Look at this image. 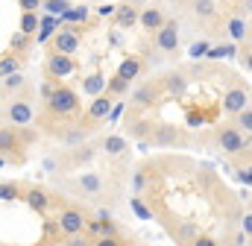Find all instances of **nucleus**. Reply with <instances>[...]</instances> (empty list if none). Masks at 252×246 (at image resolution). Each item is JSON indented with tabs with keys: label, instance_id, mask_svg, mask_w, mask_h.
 Instances as JSON below:
<instances>
[{
	"label": "nucleus",
	"instance_id": "5",
	"mask_svg": "<svg viewBox=\"0 0 252 246\" xmlns=\"http://www.w3.org/2000/svg\"><path fill=\"white\" fill-rule=\"evenodd\" d=\"M167 91H164V79L161 76H156V79H147V82H141L135 91H132V97H129V112H138V115H147L150 109H156L158 103H161V97H164Z\"/></svg>",
	"mask_w": 252,
	"mask_h": 246
},
{
	"label": "nucleus",
	"instance_id": "19",
	"mask_svg": "<svg viewBox=\"0 0 252 246\" xmlns=\"http://www.w3.org/2000/svg\"><path fill=\"white\" fill-rule=\"evenodd\" d=\"M161 79H164V91L173 94V97H182V94L188 91V85H190L188 67H173V70L161 73Z\"/></svg>",
	"mask_w": 252,
	"mask_h": 246
},
{
	"label": "nucleus",
	"instance_id": "28",
	"mask_svg": "<svg viewBox=\"0 0 252 246\" xmlns=\"http://www.w3.org/2000/svg\"><path fill=\"white\" fill-rule=\"evenodd\" d=\"M18 70H21V56H18V53H12V50H6V53L0 56V76L18 73Z\"/></svg>",
	"mask_w": 252,
	"mask_h": 246
},
{
	"label": "nucleus",
	"instance_id": "4",
	"mask_svg": "<svg viewBox=\"0 0 252 246\" xmlns=\"http://www.w3.org/2000/svg\"><path fill=\"white\" fill-rule=\"evenodd\" d=\"M147 144H153L158 150H185L193 144V135L182 126H173V123H153Z\"/></svg>",
	"mask_w": 252,
	"mask_h": 246
},
{
	"label": "nucleus",
	"instance_id": "18",
	"mask_svg": "<svg viewBox=\"0 0 252 246\" xmlns=\"http://www.w3.org/2000/svg\"><path fill=\"white\" fill-rule=\"evenodd\" d=\"M226 35H229L235 44H247V41L252 38L250 18H247V15H238V12H232V15L226 18Z\"/></svg>",
	"mask_w": 252,
	"mask_h": 246
},
{
	"label": "nucleus",
	"instance_id": "13",
	"mask_svg": "<svg viewBox=\"0 0 252 246\" xmlns=\"http://www.w3.org/2000/svg\"><path fill=\"white\" fill-rule=\"evenodd\" d=\"M24 199H27V205L32 208V211H38V214H50V208H56L62 199L59 196H53L47 187H41V184H27V190H24Z\"/></svg>",
	"mask_w": 252,
	"mask_h": 246
},
{
	"label": "nucleus",
	"instance_id": "3",
	"mask_svg": "<svg viewBox=\"0 0 252 246\" xmlns=\"http://www.w3.org/2000/svg\"><path fill=\"white\" fill-rule=\"evenodd\" d=\"M223 112L229 115V118H235L238 112H244L247 106L252 103V94H250V85L238 76V73H232V70H223Z\"/></svg>",
	"mask_w": 252,
	"mask_h": 246
},
{
	"label": "nucleus",
	"instance_id": "9",
	"mask_svg": "<svg viewBox=\"0 0 252 246\" xmlns=\"http://www.w3.org/2000/svg\"><path fill=\"white\" fill-rule=\"evenodd\" d=\"M35 94L32 97H9L3 100V123H12V126H30L35 121V106H32Z\"/></svg>",
	"mask_w": 252,
	"mask_h": 246
},
{
	"label": "nucleus",
	"instance_id": "12",
	"mask_svg": "<svg viewBox=\"0 0 252 246\" xmlns=\"http://www.w3.org/2000/svg\"><path fill=\"white\" fill-rule=\"evenodd\" d=\"M179 44H182V24L176 18H167V24L153 32V47L164 56H173L179 50Z\"/></svg>",
	"mask_w": 252,
	"mask_h": 246
},
{
	"label": "nucleus",
	"instance_id": "36",
	"mask_svg": "<svg viewBox=\"0 0 252 246\" xmlns=\"http://www.w3.org/2000/svg\"><path fill=\"white\" fill-rule=\"evenodd\" d=\"M238 176H241L244 182H250V184H252V164H250V167H244V170H238Z\"/></svg>",
	"mask_w": 252,
	"mask_h": 246
},
{
	"label": "nucleus",
	"instance_id": "7",
	"mask_svg": "<svg viewBox=\"0 0 252 246\" xmlns=\"http://www.w3.org/2000/svg\"><path fill=\"white\" fill-rule=\"evenodd\" d=\"M56 223H59V229H62V238H76V235H82L85 232V226H88V214L79 208V205H70V202H59L56 205Z\"/></svg>",
	"mask_w": 252,
	"mask_h": 246
},
{
	"label": "nucleus",
	"instance_id": "21",
	"mask_svg": "<svg viewBox=\"0 0 252 246\" xmlns=\"http://www.w3.org/2000/svg\"><path fill=\"white\" fill-rule=\"evenodd\" d=\"M106 88H109V79H106V73H103L100 67L82 76V94H88V97H97V94H103Z\"/></svg>",
	"mask_w": 252,
	"mask_h": 246
},
{
	"label": "nucleus",
	"instance_id": "14",
	"mask_svg": "<svg viewBox=\"0 0 252 246\" xmlns=\"http://www.w3.org/2000/svg\"><path fill=\"white\" fill-rule=\"evenodd\" d=\"M47 53H67L73 56L79 50V30L76 27H64V30H56V35L44 44Z\"/></svg>",
	"mask_w": 252,
	"mask_h": 246
},
{
	"label": "nucleus",
	"instance_id": "35",
	"mask_svg": "<svg viewBox=\"0 0 252 246\" xmlns=\"http://www.w3.org/2000/svg\"><path fill=\"white\" fill-rule=\"evenodd\" d=\"M241 229L247 232V238H250V241H252V211H247V214L241 217Z\"/></svg>",
	"mask_w": 252,
	"mask_h": 246
},
{
	"label": "nucleus",
	"instance_id": "23",
	"mask_svg": "<svg viewBox=\"0 0 252 246\" xmlns=\"http://www.w3.org/2000/svg\"><path fill=\"white\" fill-rule=\"evenodd\" d=\"M141 70H144V59H141V56H129V59H124L118 64V73L126 76V79H135Z\"/></svg>",
	"mask_w": 252,
	"mask_h": 246
},
{
	"label": "nucleus",
	"instance_id": "11",
	"mask_svg": "<svg viewBox=\"0 0 252 246\" xmlns=\"http://www.w3.org/2000/svg\"><path fill=\"white\" fill-rule=\"evenodd\" d=\"M24 150H27V144H24V138H21V129L12 126V123H3V126H0V155H3V164H9V158H12L15 164H21V161L27 158Z\"/></svg>",
	"mask_w": 252,
	"mask_h": 246
},
{
	"label": "nucleus",
	"instance_id": "15",
	"mask_svg": "<svg viewBox=\"0 0 252 246\" xmlns=\"http://www.w3.org/2000/svg\"><path fill=\"white\" fill-rule=\"evenodd\" d=\"M0 94H3V100H9V97H32L35 88H32V82L18 70V73L3 76V82H0Z\"/></svg>",
	"mask_w": 252,
	"mask_h": 246
},
{
	"label": "nucleus",
	"instance_id": "32",
	"mask_svg": "<svg viewBox=\"0 0 252 246\" xmlns=\"http://www.w3.org/2000/svg\"><path fill=\"white\" fill-rule=\"evenodd\" d=\"M232 12L252 18V0H232Z\"/></svg>",
	"mask_w": 252,
	"mask_h": 246
},
{
	"label": "nucleus",
	"instance_id": "8",
	"mask_svg": "<svg viewBox=\"0 0 252 246\" xmlns=\"http://www.w3.org/2000/svg\"><path fill=\"white\" fill-rule=\"evenodd\" d=\"M196 30H214L220 24V3L217 0H188L182 6Z\"/></svg>",
	"mask_w": 252,
	"mask_h": 246
},
{
	"label": "nucleus",
	"instance_id": "30",
	"mask_svg": "<svg viewBox=\"0 0 252 246\" xmlns=\"http://www.w3.org/2000/svg\"><path fill=\"white\" fill-rule=\"evenodd\" d=\"M232 123H235V126H241L244 132H250V135H252V103L244 109V112H238V115L232 118Z\"/></svg>",
	"mask_w": 252,
	"mask_h": 246
},
{
	"label": "nucleus",
	"instance_id": "26",
	"mask_svg": "<svg viewBox=\"0 0 252 246\" xmlns=\"http://www.w3.org/2000/svg\"><path fill=\"white\" fill-rule=\"evenodd\" d=\"M32 41H35V35H27V32H18V35H12V41H9V50L12 53H18L21 59H24V53L32 47Z\"/></svg>",
	"mask_w": 252,
	"mask_h": 246
},
{
	"label": "nucleus",
	"instance_id": "17",
	"mask_svg": "<svg viewBox=\"0 0 252 246\" xmlns=\"http://www.w3.org/2000/svg\"><path fill=\"white\" fill-rule=\"evenodd\" d=\"M167 24V12H164V6L161 3H150V6H144L141 9V21H138V27L144 30V32H156V30H161Z\"/></svg>",
	"mask_w": 252,
	"mask_h": 246
},
{
	"label": "nucleus",
	"instance_id": "31",
	"mask_svg": "<svg viewBox=\"0 0 252 246\" xmlns=\"http://www.w3.org/2000/svg\"><path fill=\"white\" fill-rule=\"evenodd\" d=\"M41 9H47L50 15H64L70 6H67V0H44V6Z\"/></svg>",
	"mask_w": 252,
	"mask_h": 246
},
{
	"label": "nucleus",
	"instance_id": "25",
	"mask_svg": "<svg viewBox=\"0 0 252 246\" xmlns=\"http://www.w3.org/2000/svg\"><path fill=\"white\" fill-rule=\"evenodd\" d=\"M38 27H41V18H38V12H21V32H27V35H38Z\"/></svg>",
	"mask_w": 252,
	"mask_h": 246
},
{
	"label": "nucleus",
	"instance_id": "16",
	"mask_svg": "<svg viewBox=\"0 0 252 246\" xmlns=\"http://www.w3.org/2000/svg\"><path fill=\"white\" fill-rule=\"evenodd\" d=\"M73 70H76L73 56H67V53H47L44 76H50V79H64V76H70Z\"/></svg>",
	"mask_w": 252,
	"mask_h": 246
},
{
	"label": "nucleus",
	"instance_id": "22",
	"mask_svg": "<svg viewBox=\"0 0 252 246\" xmlns=\"http://www.w3.org/2000/svg\"><path fill=\"white\" fill-rule=\"evenodd\" d=\"M100 150H103L109 158L121 161V158H126V150H129V144H126L124 135H106V138L100 141Z\"/></svg>",
	"mask_w": 252,
	"mask_h": 246
},
{
	"label": "nucleus",
	"instance_id": "33",
	"mask_svg": "<svg viewBox=\"0 0 252 246\" xmlns=\"http://www.w3.org/2000/svg\"><path fill=\"white\" fill-rule=\"evenodd\" d=\"M238 59H241V64L252 73V44H244V50L238 53Z\"/></svg>",
	"mask_w": 252,
	"mask_h": 246
},
{
	"label": "nucleus",
	"instance_id": "6",
	"mask_svg": "<svg viewBox=\"0 0 252 246\" xmlns=\"http://www.w3.org/2000/svg\"><path fill=\"white\" fill-rule=\"evenodd\" d=\"M44 109L53 112L56 118H76L79 109H82V103H79V91L70 88V85H64V82H56L53 94L44 100Z\"/></svg>",
	"mask_w": 252,
	"mask_h": 246
},
{
	"label": "nucleus",
	"instance_id": "34",
	"mask_svg": "<svg viewBox=\"0 0 252 246\" xmlns=\"http://www.w3.org/2000/svg\"><path fill=\"white\" fill-rule=\"evenodd\" d=\"M18 6H21V12H38L41 6H44V0H18Z\"/></svg>",
	"mask_w": 252,
	"mask_h": 246
},
{
	"label": "nucleus",
	"instance_id": "20",
	"mask_svg": "<svg viewBox=\"0 0 252 246\" xmlns=\"http://www.w3.org/2000/svg\"><path fill=\"white\" fill-rule=\"evenodd\" d=\"M138 21H141V3H121V6H118L115 24H118L121 30H132Z\"/></svg>",
	"mask_w": 252,
	"mask_h": 246
},
{
	"label": "nucleus",
	"instance_id": "27",
	"mask_svg": "<svg viewBox=\"0 0 252 246\" xmlns=\"http://www.w3.org/2000/svg\"><path fill=\"white\" fill-rule=\"evenodd\" d=\"M24 190H27V184H21V182H3L0 184V199H3V202L24 199Z\"/></svg>",
	"mask_w": 252,
	"mask_h": 246
},
{
	"label": "nucleus",
	"instance_id": "29",
	"mask_svg": "<svg viewBox=\"0 0 252 246\" xmlns=\"http://www.w3.org/2000/svg\"><path fill=\"white\" fill-rule=\"evenodd\" d=\"M88 15H91L88 6H76V9H67L62 18H64L67 27H73V24H88Z\"/></svg>",
	"mask_w": 252,
	"mask_h": 246
},
{
	"label": "nucleus",
	"instance_id": "1",
	"mask_svg": "<svg viewBox=\"0 0 252 246\" xmlns=\"http://www.w3.org/2000/svg\"><path fill=\"white\" fill-rule=\"evenodd\" d=\"M64 190H70L79 199L94 202V205H115L121 199L118 182L109 179V176H103L100 170H82V173H76L73 179L64 182Z\"/></svg>",
	"mask_w": 252,
	"mask_h": 246
},
{
	"label": "nucleus",
	"instance_id": "24",
	"mask_svg": "<svg viewBox=\"0 0 252 246\" xmlns=\"http://www.w3.org/2000/svg\"><path fill=\"white\" fill-rule=\"evenodd\" d=\"M129 85H132V79H126V76H121V73L115 70V76L109 79V88H106V91H109V94H115L118 100H124L126 94H129Z\"/></svg>",
	"mask_w": 252,
	"mask_h": 246
},
{
	"label": "nucleus",
	"instance_id": "10",
	"mask_svg": "<svg viewBox=\"0 0 252 246\" xmlns=\"http://www.w3.org/2000/svg\"><path fill=\"white\" fill-rule=\"evenodd\" d=\"M115 103H118V97H115V94H109V91H103V94L91 97V103H88L85 115L79 118V121H82V126H88V129L94 132L100 123H106L109 118H112V109H115Z\"/></svg>",
	"mask_w": 252,
	"mask_h": 246
},
{
	"label": "nucleus",
	"instance_id": "2",
	"mask_svg": "<svg viewBox=\"0 0 252 246\" xmlns=\"http://www.w3.org/2000/svg\"><path fill=\"white\" fill-rule=\"evenodd\" d=\"M208 144L217 150V153H223L226 158L229 155H235L238 150H244V147H250L252 144V135L250 132H244L241 126H235V123H220V126H214L211 132H208Z\"/></svg>",
	"mask_w": 252,
	"mask_h": 246
}]
</instances>
